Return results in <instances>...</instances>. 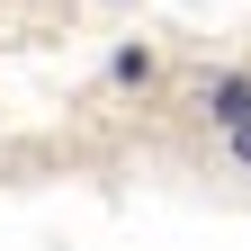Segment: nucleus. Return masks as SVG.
<instances>
[{"label":"nucleus","mask_w":251,"mask_h":251,"mask_svg":"<svg viewBox=\"0 0 251 251\" xmlns=\"http://www.w3.org/2000/svg\"><path fill=\"white\" fill-rule=\"evenodd\" d=\"M198 108H206V126H251V72H215L206 90H198Z\"/></svg>","instance_id":"nucleus-1"},{"label":"nucleus","mask_w":251,"mask_h":251,"mask_svg":"<svg viewBox=\"0 0 251 251\" xmlns=\"http://www.w3.org/2000/svg\"><path fill=\"white\" fill-rule=\"evenodd\" d=\"M108 72H117L126 90H144V81H152V54H144V45H117V63H108Z\"/></svg>","instance_id":"nucleus-2"},{"label":"nucleus","mask_w":251,"mask_h":251,"mask_svg":"<svg viewBox=\"0 0 251 251\" xmlns=\"http://www.w3.org/2000/svg\"><path fill=\"white\" fill-rule=\"evenodd\" d=\"M225 144H233V162L251 171V126H233V135H225Z\"/></svg>","instance_id":"nucleus-3"}]
</instances>
